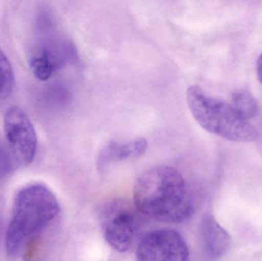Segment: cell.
<instances>
[{"mask_svg":"<svg viewBox=\"0 0 262 261\" xmlns=\"http://www.w3.org/2000/svg\"><path fill=\"white\" fill-rule=\"evenodd\" d=\"M60 212L53 192L41 183L29 184L17 193L5 236V247L12 259L21 258L49 228Z\"/></svg>","mask_w":262,"mask_h":261,"instance_id":"obj_1","label":"cell"},{"mask_svg":"<svg viewBox=\"0 0 262 261\" xmlns=\"http://www.w3.org/2000/svg\"><path fill=\"white\" fill-rule=\"evenodd\" d=\"M136 209L146 217L179 223L192 215V201L183 175L172 167H157L142 173L134 189Z\"/></svg>","mask_w":262,"mask_h":261,"instance_id":"obj_2","label":"cell"},{"mask_svg":"<svg viewBox=\"0 0 262 261\" xmlns=\"http://www.w3.org/2000/svg\"><path fill=\"white\" fill-rule=\"evenodd\" d=\"M186 100L194 119L209 133L234 142L258 139V130L229 103L209 96L197 86L188 88Z\"/></svg>","mask_w":262,"mask_h":261,"instance_id":"obj_3","label":"cell"},{"mask_svg":"<svg viewBox=\"0 0 262 261\" xmlns=\"http://www.w3.org/2000/svg\"><path fill=\"white\" fill-rule=\"evenodd\" d=\"M99 219L107 244L118 252L128 251L137 228V216L130 204L121 199L106 202L101 207Z\"/></svg>","mask_w":262,"mask_h":261,"instance_id":"obj_4","label":"cell"},{"mask_svg":"<svg viewBox=\"0 0 262 261\" xmlns=\"http://www.w3.org/2000/svg\"><path fill=\"white\" fill-rule=\"evenodd\" d=\"M4 132L12 160L20 167H27L35 159L37 152V134L27 113L13 106L6 110Z\"/></svg>","mask_w":262,"mask_h":261,"instance_id":"obj_5","label":"cell"},{"mask_svg":"<svg viewBox=\"0 0 262 261\" xmlns=\"http://www.w3.org/2000/svg\"><path fill=\"white\" fill-rule=\"evenodd\" d=\"M137 261H190L189 248L175 230H154L140 241Z\"/></svg>","mask_w":262,"mask_h":261,"instance_id":"obj_6","label":"cell"},{"mask_svg":"<svg viewBox=\"0 0 262 261\" xmlns=\"http://www.w3.org/2000/svg\"><path fill=\"white\" fill-rule=\"evenodd\" d=\"M201 235L205 254L209 260L220 258L230 248V235L210 215L205 216L202 221Z\"/></svg>","mask_w":262,"mask_h":261,"instance_id":"obj_7","label":"cell"},{"mask_svg":"<svg viewBox=\"0 0 262 261\" xmlns=\"http://www.w3.org/2000/svg\"><path fill=\"white\" fill-rule=\"evenodd\" d=\"M147 148V140L144 138L110 143L100 153L98 165L103 167L112 162L136 159L144 154Z\"/></svg>","mask_w":262,"mask_h":261,"instance_id":"obj_8","label":"cell"},{"mask_svg":"<svg viewBox=\"0 0 262 261\" xmlns=\"http://www.w3.org/2000/svg\"><path fill=\"white\" fill-rule=\"evenodd\" d=\"M232 105L238 114L246 121L258 114V103L250 91L246 89H239L232 93Z\"/></svg>","mask_w":262,"mask_h":261,"instance_id":"obj_9","label":"cell"},{"mask_svg":"<svg viewBox=\"0 0 262 261\" xmlns=\"http://www.w3.org/2000/svg\"><path fill=\"white\" fill-rule=\"evenodd\" d=\"M29 67L37 79L46 81L55 70V63L46 50L32 55L29 59Z\"/></svg>","mask_w":262,"mask_h":261,"instance_id":"obj_10","label":"cell"},{"mask_svg":"<svg viewBox=\"0 0 262 261\" xmlns=\"http://www.w3.org/2000/svg\"><path fill=\"white\" fill-rule=\"evenodd\" d=\"M15 85V75L12 64L0 49V101H5L12 95Z\"/></svg>","mask_w":262,"mask_h":261,"instance_id":"obj_11","label":"cell"},{"mask_svg":"<svg viewBox=\"0 0 262 261\" xmlns=\"http://www.w3.org/2000/svg\"><path fill=\"white\" fill-rule=\"evenodd\" d=\"M13 162L10 155L0 147V179L10 173Z\"/></svg>","mask_w":262,"mask_h":261,"instance_id":"obj_12","label":"cell"},{"mask_svg":"<svg viewBox=\"0 0 262 261\" xmlns=\"http://www.w3.org/2000/svg\"><path fill=\"white\" fill-rule=\"evenodd\" d=\"M257 75H258V80L262 84V54L258 58L257 61Z\"/></svg>","mask_w":262,"mask_h":261,"instance_id":"obj_13","label":"cell"}]
</instances>
